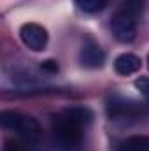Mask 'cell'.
<instances>
[{
  "mask_svg": "<svg viewBox=\"0 0 149 151\" xmlns=\"http://www.w3.org/2000/svg\"><path fill=\"white\" fill-rule=\"evenodd\" d=\"M117 151H149L148 135H132L119 142Z\"/></svg>",
  "mask_w": 149,
  "mask_h": 151,
  "instance_id": "8",
  "label": "cell"
},
{
  "mask_svg": "<svg viewBox=\"0 0 149 151\" xmlns=\"http://www.w3.org/2000/svg\"><path fill=\"white\" fill-rule=\"evenodd\" d=\"M121 9H125L132 16L139 18L142 14V11H144V4H142V0H125V4H123Z\"/></svg>",
  "mask_w": 149,
  "mask_h": 151,
  "instance_id": "10",
  "label": "cell"
},
{
  "mask_svg": "<svg viewBox=\"0 0 149 151\" xmlns=\"http://www.w3.org/2000/svg\"><path fill=\"white\" fill-rule=\"evenodd\" d=\"M111 30L119 42H132L137 35V18L125 9H119L111 18Z\"/></svg>",
  "mask_w": 149,
  "mask_h": 151,
  "instance_id": "3",
  "label": "cell"
},
{
  "mask_svg": "<svg viewBox=\"0 0 149 151\" xmlns=\"http://www.w3.org/2000/svg\"><path fill=\"white\" fill-rule=\"evenodd\" d=\"M0 123L5 130L14 132L23 142L27 144H37L40 141L42 130L35 118L27 116V114L16 113V111H2L0 114Z\"/></svg>",
  "mask_w": 149,
  "mask_h": 151,
  "instance_id": "2",
  "label": "cell"
},
{
  "mask_svg": "<svg viewBox=\"0 0 149 151\" xmlns=\"http://www.w3.org/2000/svg\"><path fill=\"white\" fill-rule=\"evenodd\" d=\"M84 127L86 125L82 121H79L67 111L53 118V135L60 144V148L63 150H77L81 146L84 137L82 132Z\"/></svg>",
  "mask_w": 149,
  "mask_h": 151,
  "instance_id": "1",
  "label": "cell"
},
{
  "mask_svg": "<svg viewBox=\"0 0 149 151\" xmlns=\"http://www.w3.org/2000/svg\"><path fill=\"white\" fill-rule=\"evenodd\" d=\"M135 88L139 90V93L149 102V77H139L135 81Z\"/></svg>",
  "mask_w": 149,
  "mask_h": 151,
  "instance_id": "11",
  "label": "cell"
},
{
  "mask_svg": "<svg viewBox=\"0 0 149 151\" xmlns=\"http://www.w3.org/2000/svg\"><path fill=\"white\" fill-rule=\"evenodd\" d=\"M142 67V62L133 53H123L114 60V70L119 76H130L139 72Z\"/></svg>",
  "mask_w": 149,
  "mask_h": 151,
  "instance_id": "7",
  "label": "cell"
},
{
  "mask_svg": "<svg viewBox=\"0 0 149 151\" xmlns=\"http://www.w3.org/2000/svg\"><path fill=\"white\" fill-rule=\"evenodd\" d=\"M42 69L47 70V72H58V63H56L54 60H46V62L42 63Z\"/></svg>",
  "mask_w": 149,
  "mask_h": 151,
  "instance_id": "13",
  "label": "cell"
},
{
  "mask_svg": "<svg viewBox=\"0 0 149 151\" xmlns=\"http://www.w3.org/2000/svg\"><path fill=\"white\" fill-rule=\"evenodd\" d=\"M21 42L32 51H44L47 46V30L39 23H25L19 28Z\"/></svg>",
  "mask_w": 149,
  "mask_h": 151,
  "instance_id": "4",
  "label": "cell"
},
{
  "mask_svg": "<svg viewBox=\"0 0 149 151\" xmlns=\"http://www.w3.org/2000/svg\"><path fill=\"white\" fill-rule=\"evenodd\" d=\"M77 7L82 11V12H88V14H95V12H100L105 9V5L109 4V0H75Z\"/></svg>",
  "mask_w": 149,
  "mask_h": 151,
  "instance_id": "9",
  "label": "cell"
},
{
  "mask_svg": "<svg viewBox=\"0 0 149 151\" xmlns=\"http://www.w3.org/2000/svg\"><path fill=\"white\" fill-rule=\"evenodd\" d=\"M148 67H149V56H148Z\"/></svg>",
  "mask_w": 149,
  "mask_h": 151,
  "instance_id": "14",
  "label": "cell"
},
{
  "mask_svg": "<svg viewBox=\"0 0 149 151\" xmlns=\"http://www.w3.org/2000/svg\"><path fill=\"white\" fill-rule=\"evenodd\" d=\"M79 60L88 69H100L105 63V53L93 39H86L82 47H81Z\"/></svg>",
  "mask_w": 149,
  "mask_h": 151,
  "instance_id": "5",
  "label": "cell"
},
{
  "mask_svg": "<svg viewBox=\"0 0 149 151\" xmlns=\"http://www.w3.org/2000/svg\"><path fill=\"white\" fill-rule=\"evenodd\" d=\"M2 151H25V148L19 144V142H14V141H7L4 144Z\"/></svg>",
  "mask_w": 149,
  "mask_h": 151,
  "instance_id": "12",
  "label": "cell"
},
{
  "mask_svg": "<svg viewBox=\"0 0 149 151\" xmlns=\"http://www.w3.org/2000/svg\"><path fill=\"white\" fill-rule=\"evenodd\" d=\"M142 113V106L133 100H125L114 97L107 102V114L111 118H125V116H137Z\"/></svg>",
  "mask_w": 149,
  "mask_h": 151,
  "instance_id": "6",
  "label": "cell"
}]
</instances>
